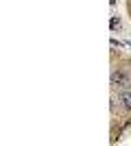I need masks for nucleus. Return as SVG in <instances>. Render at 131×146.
I'll return each mask as SVG.
<instances>
[{
	"label": "nucleus",
	"instance_id": "nucleus-1",
	"mask_svg": "<svg viewBox=\"0 0 131 146\" xmlns=\"http://www.w3.org/2000/svg\"><path fill=\"white\" fill-rule=\"evenodd\" d=\"M112 85L114 87H129L131 85V79L122 72V70H118V72L112 74Z\"/></svg>",
	"mask_w": 131,
	"mask_h": 146
},
{
	"label": "nucleus",
	"instance_id": "nucleus-2",
	"mask_svg": "<svg viewBox=\"0 0 131 146\" xmlns=\"http://www.w3.org/2000/svg\"><path fill=\"white\" fill-rule=\"evenodd\" d=\"M120 105H122L127 111H131V92H125V94H120Z\"/></svg>",
	"mask_w": 131,
	"mask_h": 146
},
{
	"label": "nucleus",
	"instance_id": "nucleus-3",
	"mask_svg": "<svg viewBox=\"0 0 131 146\" xmlns=\"http://www.w3.org/2000/svg\"><path fill=\"white\" fill-rule=\"evenodd\" d=\"M109 26H112V31H116L120 26V20L118 18H112V22H109Z\"/></svg>",
	"mask_w": 131,
	"mask_h": 146
}]
</instances>
